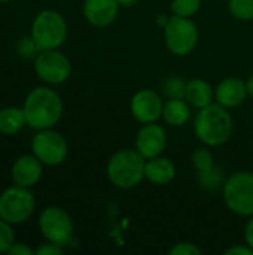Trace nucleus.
<instances>
[{
    "label": "nucleus",
    "mask_w": 253,
    "mask_h": 255,
    "mask_svg": "<svg viewBox=\"0 0 253 255\" xmlns=\"http://www.w3.org/2000/svg\"><path fill=\"white\" fill-rule=\"evenodd\" d=\"M192 128L201 145L218 148L231 139L234 133V120L230 114V109L215 102L203 109H198Z\"/></svg>",
    "instance_id": "nucleus-1"
},
{
    "label": "nucleus",
    "mask_w": 253,
    "mask_h": 255,
    "mask_svg": "<svg viewBox=\"0 0 253 255\" xmlns=\"http://www.w3.org/2000/svg\"><path fill=\"white\" fill-rule=\"evenodd\" d=\"M24 114L27 126L36 131L54 128L64 112L61 96L49 87H36L24 100Z\"/></svg>",
    "instance_id": "nucleus-2"
},
{
    "label": "nucleus",
    "mask_w": 253,
    "mask_h": 255,
    "mask_svg": "<svg viewBox=\"0 0 253 255\" xmlns=\"http://www.w3.org/2000/svg\"><path fill=\"white\" fill-rule=\"evenodd\" d=\"M146 160L136 148L116 151L106 164V176L118 190H133L145 181Z\"/></svg>",
    "instance_id": "nucleus-3"
},
{
    "label": "nucleus",
    "mask_w": 253,
    "mask_h": 255,
    "mask_svg": "<svg viewBox=\"0 0 253 255\" xmlns=\"http://www.w3.org/2000/svg\"><path fill=\"white\" fill-rule=\"evenodd\" d=\"M67 36V21L54 9H45L39 12L31 22V39L39 51L58 49L64 45Z\"/></svg>",
    "instance_id": "nucleus-4"
},
{
    "label": "nucleus",
    "mask_w": 253,
    "mask_h": 255,
    "mask_svg": "<svg viewBox=\"0 0 253 255\" xmlns=\"http://www.w3.org/2000/svg\"><path fill=\"white\" fill-rule=\"evenodd\" d=\"M222 199L228 211L249 218L253 215V172L240 170L230 175L222 187Z\"/></svg>",
    "instance_id": "nucleus-5"
},
{
    "label": "nucleus",
    "mask_w": 253,
    "mask_h": 255,
    "mask_svg": "<svg viewBox=\"0 0 253 255\" xmlns=\"http://www.w3.org/2000/svg\"><path fill=\"white\" fill-rule=\"evenodd\" d=\"M164 45L176 57H188L198 45L200 31L192 18L171 15L163 28Z\"/></svg>",
    "instance_id": "nucleus-6"
},
{
    "label": "nucleus",
    "mask_w": 253,
    "mask_h": 255,
    "mask_svg": "<svg viewBox=\"0 0 253 255\" xmlns=\"http://www.w3.org/2000/svg\"><path fill=\"white\" fill-rule=\"evenodd\" d=\"M36 200L30 188L13 185L0 194V218L15 226L25 223L34 212Z\"/></svg>",
    "instance_id": "nucleus-7"
},
{
    "label": "nucleus",
    "mask_w": 253,
    "mask_h": 255,
    "mask_svg": "<svg viewBox=\"0 0 253 255\" xmlns=\"http://www.w3.org/2000/svg\"><path fill=\"white\" fill-rule=\"evenodd\" d=\"M39 230L42 236L52 244L67 247L75 233V224L72 217L60 206H48L39 217Z\"/></svg>",
    "instance_id": "nucleus-8"
},
{
    "label": "nucleus",
    "mask_w": 253,
    "mask_h": 255,
    "mask_svg": "<svg viewBox=\"0 0 253 255\" xmlns=\"http://www.w3.org/2000/svg\"><path fill=\"white\" fill-rule=\"evenodd\" d=\"M31 151L45 166H60L67 160L69 143L61 133L54 128H45L34 134Z\"/></svg>",
    "instance_id": "nucleus-9"
},
{
    "label": "nucleus",
    "mask_w": 253,
    "mask_h": 255,
    "mask_svg": "<svg viewBox=\"0 0 253 255\" xmlns=\"http://www.w3.org/2000/svg\"><path fill=\"white\" fill-rule=\"evenodd\" d=\"M34 72L48 85H61L72 75V63L58 49L39 51L34 60Z\"/></svg>",
    "instance_id": "nucleus-10"
},
{
    "label": "nucleus",
    "mask_w": 253,
    "mask_h": 255,
    "mask_svg": "<svg viewBox=\"0 0 253 255\" xmlns=\"http://www.w3.org/2000/svg\"><path fill=\"white\" fill-rule=\"evenodd\" d=\"M164 99L152 88H142L136 91L130 100V112L140 124L158 123L163 117Z\"/></svg>",
    "instance_id": "nucleus-11"
},
{
    "label": "nucleus",
    "mask_w": 253,
    "mask_h": 255,
    "mask_svg": "<svg viewBox=\"0 0 253 255\" xmlns=\"http://www.w3.org/2000/svg\"><path fill=\"white\" fill-rule=\"evenodd\" d=\"M167 145H169L167 131L158 123L142 124L134 140V148L145 160L163 155Z\"/></svg>",
    "instance_id": "nucleus-12"
},
{
    "label": "nucleus",
    "mask_w": 253,
    "mask_h": 255,
    "mask_svg": "<svg viewBox=\"0 0 253 255\" xmlns=\"http://www.w3.org/2000/svg\"><path fill=\"white\" fill-rule=\"evenodd\" d=\"M119 9L118 0H84L82 4L85 19L97 28L112 25L119 15Z\"/></svg>",
    "instance_id": "nucleus-13"
},
{
    "label": "nucleus",
    "mask_w": 253,
    "mask_h": 255,
    "mask_svg": "<svg viewBox=\"0 0 253 255\" xmlns=\"http://www.w3.org/2000/svg\"><path fill=\"white\" fill-rule=\"evenodd\" d=\"M43 163L34 154H25L15 160L12 166V181L15 185L31 188L43 175Z\"/></svg>",
    "instance_id": "nucleus-14"
},
{
    "label": "nucleus",
    "mask_w": 253,
    "mask_h": 255,
    "mask_svg": "<svg viewBox=\"0 0 253 255\" xmlns=\"http://www.w3.org/2000/svg\"><path fill=\"white\" fill-rule=\"evenodd\" d=\"M249 97L246 81L237 76H228L222 79L215 88V102L227 109L242 106Z\"/></svg>",
    "instance_id": "nucleus-15"
},
{
    "label": "nucleus",
    "mask_w": 253,
    "mask_h": 255,
    "mask_svg": "<svg viewBox=\"0 0 253 255\" xmlns=\"http://www.w3.org/2000/svg\"><path fill=\"white\" fill-rule=\"evenodd\" d=\"M176 173H177L176 164L167 157L158 155V157L146 160L145 179L151 182L152 185H157V187L169 185L174 181Z\"/></svg>",
    "instance_id": "nucleus-16"
},
{
    "label": "nucleus",
    "mask_w": 253,
    "mask_h": 255,
    "mask_svg": "<svg viewBox=\"0 0 253 255\" xmlns=\"http://www.w3.org/2000/svg\"><path fill=\"white\" fill-rule=\"evenodd\" d=\"M185 99L192 108L203 109L215 103V87L203 78H194L186 84Z\"/></svg>",
    "instance_id": "nucleus-17"
},
{
    "label": "nucleus",
    "mask_w": 253,
    "mask_h": 255,
    "mask_svg": "<svg viewBox=\"0 0 253 255\" xmlns=\"http://www.w3.org/2000/svg\"><path fill=\"white\" fill-rule=\"evenodd\" d=\"M186 99H166L161 120L170 127H182L189 123L192 112Z\"/></svg>",
    "instance_id": "nucleus-18"
},
{
    "label": "nucleus",
    "mask_w": 253,
    "mask_h": 255,
    "mask_svg": "<svg viewBox=\"0 0 253 255\" xmlns=\"http://www.w3.org/2000/svg\"><path fill=\"white\" fill-rule=\"evenodd\" d=\"M27 126L25 114L22 108L7 106L0 109V133L4 136H13Z\"/></svg>",
    "instance_id": "nucleus-19"
},
{
    "label": "nucleus",
    "mask_w": 253,
    "mask_h": 255,
    "mask_svg": "<svg viewBox=\"0 0 253 255\" xmlns=\"http://www.w3.org/2000/svg\"><path fill=\"white\" fill-rule=\"evenodd\" d=\"M227 178L228 176H225L224 170L221 167H218V166H213L212 169H209L206 172H197V182H198V185L203 190L209 191V193L222 190Z\"/></svg>",
    "instance_id": "nucleus-20"
},
{
    "label": "nucleus",
    "mask_w": 253,
    "mask_h": 255,
    "mask_svg": "<svg viewBox=\"0 0 253 255\" xmlns=\"http://www.w3.org/2000/svg\"><path fill=\"white\" fill-rule=\"evenodd\" d=\"M186 84L182 76L179 75H169L161 82V91L166 96V99H185Z\"/></svg>",
    "instance_id": "nucleus-21"
},
{
    "label": "nucleus",
    "mask_w": 253,
    "mask_h": 255,
    "mask_svg": "<svg viewBox=\"0 0 253 255\" xmlns=\"http://www.w3.org/2000/svg\"><path fill=\"white\" fill-rule=\"evenodd\" d=\"M191 163H192L195 172H206V170L212 169L213 166H216L215 164V155L210 151V148L206 145H201L192 151Z\"/></svg>",
    "instance_id": "nucleus-22"
},
{
    "label": "nucleus",
    "mask_w": 253,
    "mask_h": 255,
    "mask_svg": "<svg viewBox=\"0 0 253 255\" xmlns=\"http://www.w3.org/2000/svg\"><path fill=\"white\" fill-rule=\"evenodd\" d=\"M228 10L239 21H253V0H228Z\"/></svg>",
    "instance_id": "nucleus-23"
},
{
    "label": "nucleus",
    "mask_w": 253,
    "mask_h": 255,
    "mask_svg": "<svg viewBox=\"0 0 253 255\" xmlns=\"http://www.w3.org/2000/svg\"><path fill=\"white\" fill-rule=\"evenodd\" d=\"M203 0H171L170 9L173 15L192 18L201 9Z\"/></svg>",
    "instance_id": "nucleus-24"
},
{
    "label": "nucleus",
    "mask_w": 253,
    "mask_h": 255,
    "mask_svg": "<svg viewBox=\"0 0 253 255\" xmlns=\"http://www.w3.org/2000/svg\"><path fill=\"white\" fill-rule=\"evenodd\" d=\"M13 244H15V233L12 224L0 218V254L7 253Z\"/></svg>",
    "instance_id": "nucleus-25"
},
{
    "label": "nucleus",
    "mask_w": 253,
    "mask_h": 255,
    "mask_svg": "<svg viewBox=\"0 0 253 255\" xmlns=\"http://www.w3.org/2000/svg\"><path fill=\"white\" fill-rule=\"evenodd\" d=\"M169 254L170 255H201L203 251L201 248L194 244V242H188V241H183V242H177L174 244L170 250H169Z\"/></svg>",
    "instance_id": "nucleus-26"
},
{
    "label": "nucleus",
    "mask_w": 253,
    "mask_h": 255,
    "mask_svg": "<svg viewBox=\"0 0 253 255\" xmlns=\"http://www.w3.org/2000/svg\"><path fill=\"white\" fill-rule=\"evenodd\" d=\"M63 247H60V245H57V244H52V242H48L46 241V244H43V245H40L36 251H34V254L36 255H61L63 254Z\"/></svg>",
    "instance_id": "nucleus-27"
},
{
    "label": "nucleus",
    "mask_w": 253,
    "mask_h": 255,
    "mask_svg": "<svg viewBox=\"0 0 253 255\" xmlns=\"http://www.w3.org/2000/svg\"><path fill=\"white\" fill-rule=\"evenodd\" d=\"M7 254L10 255H33L34 254V250H31V247H28L27 244H22V242H19V244H13L12 247H10V250L7 251Z\"/></svg>",
    "instance_id": "nucleus-28"
},
{
    "label": "nucleus",
    "mask_w": 253,
    "mask_h": 255,
    "mask_svg": "<svg viewBox=\"0 0 253 255\" xmlns=\"http://www.w3.org/2000/svg\"><path fill=\"white\" fill-rule=\"evenodd\" d=\"M225 255H253V250L248 245V244H243V245H233L231 248H228L225 251Z\"/></svg>",
    "instance_id": "nucleus-29"
},
{
    "label": "nucleus",
    "mask_w": 253,
    "mask_h": 255,
    "mask_svg": "<svg viewBox=\"0 0 253 255\" xmlns=\"http://www.w3.org/2000/svg\"><path fill=\"white\" fill-rule=\"evenodd\" d=\"M243 236H245V244H248V245L253 250V215L248 218V223H246V226H245V233H243Z\"/></svg>",
    "instance_id": "nucleus-30"
},
{
    "label": "nucleus",
    "mask_w": 253,
    "mask_h": 255,
    "mask_svg": "<svg viewBox=\"0 0 253 255\" xmlns=\"http://www.w3.org/2000/svg\"><path fill=\"white\" fill-rule=\"evenodd\" d=\"M169 19H170V16H167L166 13H160V15L157 16V19H155V22H157V25H158V27H161V28H164V27L167 25V22H169Z\"/></svg>",
    "instance_id": "nucleus-31"
},
{
    "label": "nucleus",
    "mask_w": 253,
    "mask_h": 255,
    "mask_svg": "<svg viewBox=\"0 0 253 255\" xmlns=\"http://www.w3.org/2000/svg\"><path fill=\"white\" fill-rule=\"evenodd\" d=\"M140 0H118V3H119V6L121 7H133V6H136L137 3H139Z\"/></svg>",
    "instance_id": "nucleus-32"
},
{
    "label": "nucleus",
    "mask_w": 253,
    "mask_h": 255,
    "mask_svg": "<svg viewBox=\"0 0 253 255\" xmlns=\"http://www.w3.org/2000/svg\"><path fill=\"white\" fill-rule=\"evenodd\" d=\"M246 88H248L249 97H253V73L246 79Z\"/></svg>",
    "instance_id": "nucleus-33"
},
{
    "label": "nucleus",
    "mask_w": 253,
    "mask_h": 255,
    "mask_svg": "<svg viewBox=\"0 0 253 255\" xmlns=\"http://www.w3.org/2000/svg\"><path fill=\"white\" fill-rule=\"evenodd\" d=\"M6 1H12V0H0V3H6Z\"/></svg>",
    "instance_id": "nucleus-34"
}]
</instances>
